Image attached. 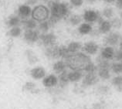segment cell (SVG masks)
Returning a JSON list of instances; mask_svg holds the SVG:
<instances>
[{"label": "cell", "instance_id": "cell-1", "mask_svg": "<svg viewBox=\"0 0 122 109\" xmlns=\"http://www.w3.org/2000/svg\"><path fill=\"white\" fill-rule=\"evenodd\" d=\"M48 8L50 12L49 22L53 26L57 23L62 19L67 18L70 14V5L63 2H55L52 0L48 2Z\"/></svg>", "mask_w": 122, "mask_h": 109}, {"label": "cell", "instance_id": "cell-2", "mask_svg": "<svg viewBox=\"0 0 122 109\" xmlns=\"http://www.w3.org/2000/svg\"><path fill=\"white\" fill-rule=\"evenodd\" d=\"M65 62L67 67L72 70H83L86 68L91 60L86 53L77 52L75 53H70L65 59Z\"/></svg>", "mask_w": 122, "mask_h": 109}, {"label": "cell", "instance_id": "cell-3", "mask_svg": "<svg viewBox=\"0 0 122 109\" xmlns=\"http://www.w3.org/2000/svg\"><path fill=\"white\" fill-rule=\"evenodd\" d=\"M111 65L109 60L99 57L97 59V75L103 81H107L111 78Z\"/></svg>", "mask_w": 122, "mask_h": 109}, {"label": "cell", "instance_id": "cell-4", "mask_svg": "<svg viewBox=\"0 0 122 109\" xmlns=\"http://www.w3.org/2000/svg\"><path fill=\"white\" fill-rule=\"evenodd\" d=\"M50 16V9L43 5H39L35 7L32 11V17L36 22H43L47 20Z\"/></svg>", "mask_w": 122, "mask_h": 109}, {"label": "cell", "instance_id": "cell-5", "mask_svg": "<svg viewBox=\"0 0 122 109\" xmlns=\"http://www.w3.org/2000/svg\"><path fill=\"white\" fill-rule=\"evenodd\" d=\"M83 20L88 23H94V22H99L102 20V16L101 13L94 9H86L83 13Z\"/></svg>", "mask_w": 122, "mask_h": 109}, {"label": "cell", "instance_id": "cell-6", "mask_svg": "<svg viewBox=\"0 0 122 109\" xmlns=\"http://www.w3.org/2000/svg\"><path fill=\"white\" fill-rule=\"evenodd\" d=\"M121 40V34L118 32H110L104 36V43L107 46L114 47L119 43Z\"/></svg>", "mask_w": 122, "mask_h": 109}, {"label": "cell", "instance_id": "cell-7", "mask_svg": "<svg viewBox=\"0 0 122 109\" xmlns=\"http://www.w3.org/2000/svg\"><path fill=\"white\" fill-rule=\"evenodd\" d=\"M99 81V77L96 73H86L82 78V85L84 87H91L97 84Z\"/></svg>", "mask_w": 122, "mask_h": 109}, {"label": "cell", "instance_id": "cell-8", "mask_svg": "<svg viewBox=\"0 0 122 109\" xmlns=\"http://www.w3.org/2000/svg\"><path fill=\"white\" fill-rule=\"evenodd\" d=\"M40 40H41L42 43L46 47H49L53 45H56L57 38L55 34H53L52 33H43L40 36Z\"/></svg>", "mask_w": 122, "mask_h": 109}, {"label": "cell", "instance_id": "cell-9", "mask_svg": "<svg viewBox=\"0 0 122 109\" xmlns=\"http://www.w3.org/2000/svg\"><path fill=\"white\" fill-rule=\"evenodd\" d=\"M83 51L88 55H95L99 50V45L94 41H88L83 45Z\"/></svg>", "mask_w": 122, "mask_h": 109}, {"label": "cell", "instance_id": "cell-10", "mask_svg": "<svg viewBox=\"0 0 122 109\" xmlns=\"http://www.w3.org/2000/svg\"><path fill=\"white\" fill-rule=\"evenodd\" d=\"M24 40L29 43H36L40 40V35L34 30H26L24 33Z\"/></svg>", "mask_w": 122, "mask_h": 109}, {"label": "cell", "instance_id": "cell-11", "mask_svg": "<svg viewBox=\"0 0 122 109\" xmlns=\"http://www.w3.org/2000/svg\"><path fill=\"white\" fill-rule=\"evenodd\" d=\"M112 26L111 21L107 20H102L98 22V32L100 34H107L111 32Z\"/></svg>", "mask_w": 122, "mask_h": 109}, {"label": "cell", "instance_id": "cell-12", "mask_svg": "<svg viewBox=\"0 0 122 109\" xmlns=\"http://www.w3.org/2000/svg\"><path fill=\"white\" fill-rule=\"evenodd\" d=\"M114 54H115V50L113 48V47L107 46L104 48H102L100 57L104 60H111L114 58Z\"/></svg>", "mask_w": 122, "mask_h": 109}, {"label": "cell", "instance_id": "cell-13", "mask_svg": "<svg viewBox=\"0 0 122 109\" xmlns=\"http://www.w3.org/2000/svg\"><path fill=\"white\" fill-rule=\"evenodd\" d=\"M45 54L47 57L50 59H56L60 57V52H59V46L53 45L49 47H46L45 50Z\"/></svg>", "mask_w": 122, "mask_h": 109}, {"label": "cell", "instance_id": "cell-14", "mask_svg": "<svg viewBox=\"0 0 122 109\" xmlns=\"http://www.w3.org/2000/svg\"><path fill=\"white\" fill-rule=\"evenodd\" d=\"M59 80L56 76L54 74H50L45 77L43 80V84L46 88H53L57 85Z\"/></svg>", "mask_w": 122, "mask_h": 109}, {"label": "cell", "instance_id": "cell-15", "mask_svg": "<svg viewBox=\"0 0 122 109\" xmlns=\"http://www.w3.org/2000/svg\"><path fill=\"white\" fill-rule=\"evenodd\" d=\"M93 31H94V29H93L92 25L86 22L81 23L77 28V32L79 33V34L82 35V36L91 34L93 33Z\"/></svg>", "mask_w": 122, "mask_h": 109}, {"label": "cell", "instance_id": "cell-16", "mask_svg": "<svg viewBox=\"0 0 122 109\" xmlns=\"http://www.w3.org/2000/svg\"><path fill=\"white\" fill-rule=\"evenodd\" d=\"M32 11L33 10L31 9L30 6L27 5H22L18 9L19 16L24 20H26L27 18L30 16V15H32Z\"/></svg>", "mask_w": 122, "mask_h": 109}, {"label": "cell", "instance_id": "cell-17", "mask_svg": "<svg viewBox=\"0 0 122 109\" xmlns=\"http://www.w3.org/2000/svg\"><path fill=\"white\" fill-rule=\"evenodd\" d=\"M30 75L32 76V78H34V79L40 80V79L45 78V75H46V71H45L43 67H35V68L31 70Z\"/></svg>", "mask_w": 122, "mask_h": 109}, {"label": "cell", "instance_id": "cell-18", "mask_svg": "<svg viewBox=\"0 0 122 109\" xmlns=\"http://www.w3.org/2000/svg\"><path fill=\"white\" fill-rule=\"evenodd\" d=\"M83 78L82 70H71L68 72V78L70 82H78Z\"/></svg>", "mask_w": 122, "mask_h": 109}, {"label": "cell", "instance_id": "cell-19", "mask_svg": "<svg viewBox=\"0 0 122 109\" xmlns=\"http://www.w3.org/2000/svg\"><path fill=\"white\" fill-rule=\"evenodd\" d=\"M66 47L70 53H75L82 50L83 44L81 43V42H79V41H71V42L68 43Z\"/></svg>", "mask_w": 122, "mask_h": 109}, {"label": "cell", "instance_id": "cell-20", "mask_svg": "<svg viewBox=\"0 0 122 109\" xmlns=\"http://www.w3.org/2000/svg\"><path fill=\"white\" fill-rule=\"evenodd\" d=\"M68 22L72 26H76L81 23L83 20V16L79 14H70L68 17Z\"/></svg>", "mask_w": 122, "mask_h": 109}, {"label": "cell", "instance_id": "cell-21", "mask_svg": "<svg viewBox=\"0 0 122 109\" xmlns=\"http://www.w3.org/2000/svg\"><path fill=\"white\" fill-rule=\"evenodd\" d=\"M66 67H67V66L66 64L65 61H63V60H58V61H56L53 63V70L55 73H58V74H60L61 73L65 71Z\"/></svg>", "mask_w": 122, "mask_h": 109}, {"label": "cell", "instance_id": "cell-22", "mask_svg": "<svg viewBox=\"0 0 122 109\" xmlns=\"http://www.w3.org/2000/svg\"><path fill=\"white\" fill-rule=\"evenodd\" d=\"M102 16L107 20H111L114 17V9L111 6H106L102 10Z\"/></svg>", "mask_w": 122, "mask_h": 109}, {"label": "cell", "instance_id": "cell-23", "mask_svg": "<svg viewBox=\"0 0 122 109\" xmlns=\"http://www.w3.org/2000/svg\"><path fill=\"white\" fill-rule=\"evenodd\" d=\"M111 84L117 91H122V76L118 75L111 80Z\"/></svg>", "mask_w": 122, "mask_h": 109}, {"label": "cell", "instance_id": "cell-24", "mask_svg": "<svg viewBox=\"0 0 122 109\" xmlns=\"http://www.w3.org/2000/svg\"><path fill=\"white\" fill-rule=\"evenodd\" d=\"M22 24L24 25L26 30H34L37 26L36 21L33 19H26L22 21Z\"/></svg>", "mask_w": 122, "mask_h": 109}, {"label": "cell", "instance_id": "cell-25", "mask_svg": "<svg viewBox=\"0 0 122 109\" xmlns=\"http://www.w3.org/2000/svg\"><path fill=\"white\" fill-rule=\"evenodd\" d=\"M111 70L112 72L117 74H120L122 73V61H115L111 63Z\"/></svg>", "mask_w": 122, "mask_h": 109}, {"label": "cell", "instance_id": "cell-26", "mask_svg": "<svg viewBox=\"0 0 122 109\" xmlns=\"http://www.w3.org/2000/svg\"><path fill=\"white\" fill-rule=\"evenodd\" d=\"M111 23L112 26V28L115 29V30H119L122 28V20L120 17L114 16L111 20Z\"/></svg>", "mask_w": 122, "mask_h": 109}, {"label": "cell", "instance_id": "cell-27", "mask_svg": "<svg viewBox=\"0 0 122 109\" xmlns=\"http://www.w3.org/2000/svg\"><path fill=\"white\" fill-rule=\"evenodd\" d=\"M58 80L60 81V84L63 85V86L66 85L70 82L69 81V78H68V72H67L66 70H65V71H63V73H61L59 75V79Z\"/></svg>", "mask_w": 122, "mask_h": 109}, {"label": "cell", "instance_id": "cell-28", "mask_svg": "<svg viewBox=\"0 0 122 109\" xmlns=\"http://www.w3.org/2000/svg\"><path fill=\"white\" fill-rule=\"evenodd\" d=\"M59 52H60V57L63 59H66L70 54L68 49H67V47L65 46V45L59 46Z\"/></svg>", "mask_w": 122, "mask_h": 109}, {"label": "cell", "instance_id": "cell-29", "mask_svg": "<svg viewBox=\"0 0 122 109\" xmlns=\"http://www.w3.org/2000/svg\"><path fill=\"white\" fill-rule=\"evenodd\" d=\"M51 26V24L50 23L49 21H43V22H41L39 24V26H38V28H39V30L43 32V33H46L48 30H50V28Z\"/></svg>", "mask_w": 122, "mask_h": 109}, {"label": "cell", "instance_id": "cell-30", "mask_svg": "<svg viewBox=\"0 0 122 109\" xmlns=\"http://www.w3.org/2000/svg\"><path fill=\"white\" fill-rule=\"evenodd\" d=\"M20 20L19 16H12L9 17L7 22V24L9 26L14 27V26H17L20 24Z\"/></svg>", "mask_w": 122, "mask_h": 109}, {"label": "cell", "instance_id": "cell-31", "mask_svg": "<svg viewBox=\"0 0 122 109\" xmlns=\"http://www.w3.org/2000/svg\"><path fill=\"white\" fill-rule=\"evenodd\" d=\"M26 55H27L28 60H29V61H30V63H35L38 61V58H37L36 55L33 52V51L27 50L26 51Z\"/></svg>", "mask_w": 122, "mask_h": 109}, {"label": "cell", "instance_id": "cell-32", "mask_svg": "<svg viewBox=\"0 0 122 109\" xmlns=\"http://www.w3.org/2000/svg\"><path fill=\"white\" fill-rule=\"evenodd\" d=\"M21 32L22 30L20 27L14 26L11 29L10 31H9V34H10V36L12 37H18L21 35Z\"/></svg>", "mask_w": 122, "mask_h": 109}, {"label": "cell", "instance_id": "cell-33", "mask_svg": "<svg viewBox=\"0 0 122 109\" xmlns=\"http://www.w3.org/2000/svg\"><path fill=\"white\" fill-rule=\"evenodd\" d=\"M110 91V88L107 85H101L97 88V93L99 94L106 95Z\"/></svg>", "mask_w": 122, "mask_h": 109}, {"label": "cell", "instance_id": "cell-34", "mask_svg": "<svg viewBox=\"0 0 122 109\" xmlns=\"http://www.w3.org/2000/svg\"><path fill=\"white\" fill-rule=\"evenodd\" d=\"M84 71L86 73H96L97 71V67L91 61L87 66L86 67Z\"/></svg>", "mask_w": 122, "mask_h": 109}, {"label": "cell", "instance_id": "cell-35", "mask_svg": "<svg viewBox=\"0 0 122 109\" xmlns=\"http://www.w3.org/2000/svg\"><path fill=\"white\" fill-rule=\"evenodd\" d=\"M24 90L27 91H30V92H33L34 91H36V84L33 82H27L26 84L24 85L23 87Z\"/></svg>", "mask_w": 122, "mask_h": 109}, {"label": "cell", "instance_id": "cell-36", "mask_svg": "<svg viewBox=\"0 0 122 109\" xmlns=\"http://www.w3.org/2000/svg\"><path fill=\"white\" fill-rule=\"evenodd\" d=\"M84 0H70V5L75 8L81 7L83 5Z\"/></svg>", "mask_w": 122, "mask_h": 109}, {"label": "cell", "instance_id": "cell-37", "mask_svg": "<svg viewBox=\"0 0 122 109\" xmlns=\"http://www.w3.org/2000/svg\"><path fill=\"white\" fill-rule=\"evenodd\" d=\"M116 61H122V50H117V51H115L114 54V58Z\"/></svg>", "mask_w": 122, "mask_h": 109}, {"label": "cell", "instance_id": "cell-38", "mask_svg": "<svg viewBox=\"0 0 122 109\" xmlns=\"http://www.w3.org/2000/svg\"><path fill=\"white\" fill-rule=\"evenodd\" d=\"M116 6L122 10V0H117L116 1Z\"/></svg>", "mask_w": 122, "mask_h": 109}, {"label": "cell", "instance_id": "cell-39", "mask_svg": "<svg viewBox=\"0 0 122 109\" xmlns=\"http://www.w3.org/2000/svg\"><path fill=\"white\" fill-rule=\"evenodd\" d=\"M85 1L86 3H88V4L92 5V4H94L96 2H97L99 0H85Z\"/></svg>", "mask_w": 122, "mask_h": 109}, {"label": "cell", "instance_id": "cell-40", "mask_svg": "<svg viewBox=\"0 0 122 109\" xmlns=\"http://www.w3.org/2000/svg\"><path fill=\"white\" fill-rule=\"evenodd\" d=\"M92 109H104V107L102 106V105H101L100 104H97V105H95V106Z\"/></svg>", "mask_w": 122, "mask_h": 109}, {"label": "cell", "instance_id": "cell-41", "mask_svg": "<svg viewBox=\"0 0 122 109\" xmlns=\"http://www.w3.org/2000/svg\"><path fill=\"white\" fill-rule=\"evenodd\" d=\"M37 2V0H28V3L30 5H34Z\"/></svg>", "mask_w": 122, "mask_h": 109}, {"label": "cell", "instance_id": "cell-42", "mask_svg": "<svg viewBox=\"0 0 122 109\" xmlns=\"http://www.w3.org/2000/svg\"><path fill=\"white\" fill-rule=\"evenodd\" d=\"M104 2H107V3H111V2H116L117 0H104Z\"/></svg>", "mask_w": 122, "mask_h": 109}, {"label": "cell", "instance_id": "cell-43", "mask_svg": "<svg viewBox=\"0 0 122 109\" xmlns=\"http://www.w3.org/2000/svg\"><path fill=\"white\" fill-rule=\"evenodd\" d=\"M119 47H120V50H122V39L121 40L119 43Z\"/></svg>", "mask_w": 122, "mask_h": 109}, {"label": "cell", "instance_id": "cell-44", "mask_svg": "<svg viewBox=\"0 0 122 109\" xmlns=\"http://www.w3.org/2000/svg\"><path fill=\"white\" fill-rule=\"evenodd\" d=\"M120 18H121V20H122V10L120 12Z\"/></svg>", "mask_w": 122, "mask_h": 109}, {"label": "cell", "instance_id": "cell-45", "mask_svg": "<svg viewBox=\"0 0 122 109\" xmlns=\"http://www.w3.org/2000/svg\"><path fill=\"white\" fill-rule=\"evenodd\" d=\"M53 1H55V2H61V0H53Z\"/></svg>", "mask_w": 122, "mask_h": 109}, {"label": "cell", "instance_id": "cell-46", "mask_svg": "<svg viewBox=\"0 0 122 109\" xmlns=\"http://www.w3.org/2000/svg\"><path fill=\"white\" fill-rule=\"evenodd\" d=\"M40 1H43V2H47L48 0H40Z\"/></svg>", "mask_w": 122, "mask_h": 109}]
</instances>
